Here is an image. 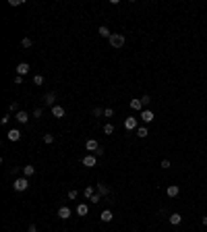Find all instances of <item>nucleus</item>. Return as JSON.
I'll return each instance as SVG.
<instances>
[{
  "instance_id": "obj_1",
  "label": "nucleus",
  "mask_w": 207,
  "mask_h": 232,
  "mask_svg": "<svg viewBox=\"0 0 207 232\" xmlns=\"http://www.w3.org/2000/svg\"><path fill=\"white\" fill-rule=\"evenodd\" d=\"M85 149L89 151V153H95V156H102V153H104L102 145L97 143L95 139H87V143H85Z\"/></svg>"
},
{
  "instance_id": "obj_2",
  "label": "nucleus",
  "mask_w": 207,
  "mask_h": 232,
  "mask_svg": "<svg viewBox=\"0 0 207 232\" xmlns=\"http://www.w3.org/2000/svg\"><path fill=\"white\" fill-rule=\"evenodd\" d=\"M13 189H15V191H19V193L27 191V189H29V178H27V176L15 178V180H13Z\"/></svg>"
},
{
  "instance_id": "obj_3",
  "label": "nucleus",
  "mask_w": 207,
  "mask_h": 232,
  "mask_svg": "<svg viewBox=\"0 0 207 232\" xmlns=\"http://www.w3.org/2000/svg\"><path fill=\"white\" fill-rule=\"evenodd\" d=\"M108 41H110V46H112V48H122L126 40H124V35H122V33H112V37H110Z\"/></svg>"
},
{
  "instance_id": "obj_4",
  "label": "nucleus",
  "mask_w": 207,
  "mask_h": 232,
  "mask_svg": "<svg viewBox=\"0 0 207 232\" xmlns=\"http://www.w3.org/2000/svg\"><path fill=\"white\" fill-rule=\"evenodd\" d=\"M81 164L85 166V168H93V166H97V160H95V153H89V156H85L81 160Z\"/></svg>"
},
{
  "instance_id": "obj_5",
  "label": "nucleus",
  "mask_w": 207,
  "mask_h": 232,
  "mask_svg": "<svg viewBox=\"0 0 207 232\" xmlns=\"http://www.w3.org/2000/svg\"><path fill=\"white\" fill-rule=\"evenodd\" d=\"M124 129L126 131H137V118H135V116H129V118L124 120Z\"/></svg>"
},
{
  "instance_id": "obj_6",
  "label": "nucleus",
  "mask_w": 207,
  "mask_h": 232,
  "mask_svg": "<svg viewBox=\"0 0 207 232\" xmlns=\"http://www.w3.org/2000/svg\"><path fill=\"white\" fill-rule=\"evenodd\" d=\"M139 116H141V120H143L145 124H147V122H151L153 118H155V114H153L151 110H147V108H145V110H143V112H141Z\"/></svg>"
},
{
  "instance_id": "obj_7",
  "label": "nucleus",
  "mask_w": 207,
  "mask_h": 232,
  "mask_svg": "<svg viewBox=\"0 0 207 232\" xmlns=\"http://www.w3.org/2000/svg\"><path fill=\"white\" fill-rule=\"evenodd\" d=\"M41 100H44V104H46V106H56V93L54 91H48V93H46V96L41 97Z\"/></svg>"
},
{
  "instance_id": "obj_8",
  "label": "nucleus",
  "mask_w": 207,
  "mask_h": 232,
  "mask_svg": "<svg viewBox=\"0 0 207 232\" xmlns=\"http://www.w3.org/2000/svg\"><path fill=\"white\" fill-rule=\"evenodd\" d=\"M52 116H54V118H64L66 112H64L62 106H52Z\"/></svg>"
},
{
  "instance_id": "obj_9",
  "label": "nucleus",
  "mask_w": 207,
  "mask_h": 232,
  "mask_svg": "<svg viewBox=\"0 0 207 232\" xmlns=\"http://www.w3.org/2000/svg\"><path fill=\"white\" fill-rule=\"evenodd\" d=\"M6 139H8V141H19V139H21V131L11 129V131L6 133Z\"/></svg>"
},
{
  "instance_id": "obj_10",
  "label": "nucleus",
  "mask_w": 207,
  "mask_h": 232,
  "mask_svg": "<svg viewBox=\"0 0 207 232\" xmlns=\"http://www.w3.org/2000/svg\"><path fill=\"white\" fill-rule=\"evenodd\" d=\"M15 118H17V120H19V122H29V114L27 112H25V110H19V112H17V114H15Z\"/></svg>"
},
{
  "instance_id": "obj_11",
  "label": "nucleus",
  "mask_w": 207,
  "mask_h": 232,
  "mask_svg": "<svg viewBox=\"0 0 207 232\" xmlns=\"http://www.w3.org/2000/svg\"><path fill=\"white\" fill-rule=\"evenodd\" d=\"M58 218L60 220H69L70 218V209L66 207V205H62L60 209H58Z\"/></svg>"
},
{
  "instance_id": "obj_12",
  "label": "nucleus",
  "mask_w": 207,
  "mask_h": 232,
  "mask_svg": "<svg viewBox=\"0 0 207 232\" xmlns=\"http://www.w3.org/2000/svg\"><path fill=\"white\" fill-rule=\"evenodd\" d=\"M27 73H29V64H27V62H21V64H17V75L23 77V75H27Z\"/></svg>"
},
{
  "instance_id": "obj_13",
  "label": "nucleus",
  "mask_w": 207,
  "mask_h": 232,
  "mask_svg": "<svg viewBox=\"0 0 207 232\" xmlns=\"http://www.w3.org/2000/svg\"><path fill=\"white\" fill-rule=\"evenodd\" d=\"M168 197H178V193H180V187L178 184H170V187H168Z\"/></svg>"
},
{
  "instance_id": "obj_14",
  "label": "nucleus",
  "mask_w": 207,
  "mask_h": 232,
  "mask_svg": "<svg viewBox=\"0 0 207 232\" xmlns=\"http://www.w3.org/2000/svg\"><path fill=\"white\" fill-rule=\"evenodd\" d=\"M131 108L135 112H143V102H141V97L139 100H131Z\"/></svg>"
},
{
  "instance_id": "obj_15",
  "label": "nucleus",
  "mask_w": 207,
  "mask_h": 232,
  "mask_svg": "<svg viewBox=\"0 0 207 232\" xmlns=\"http://www.w3.org/2000/svg\"><path fill=\"white\" fill-rule=\"evenodd\" d=\"M168 220H170V224H172V226H178L180 222H182V216H180V213H170Z\"/></svg>"
},
{
  "instance_id": "obj_16",
  "label": "nucleus",
  "mask_w": 207,
  "mask_h": 232,
  "mask_svg": "<svg viewBox=\"0 0 207 232\" xmlns=\"http://www.w3.org/2000/svg\"><path fill=\"white\" fill-rule=\"evenodd\" d=\"M97 193H99V195H110V187H108V184H104V183H97Z\"/></svg>"
},
{
  "instance_id": "obj_17",
  "label": "nucleus",
  "mask_w": 207,
  "mask_h": 232,
  "mask_svg": "<svg viewBox=\"0 0 207 232\" xmlns=\"http://www.w3.org/2000/svg\"><path fill=\"white\" fill-rule=\"evenodd\" d=\"M97 33L102 35V37H106V40H110V37H112V33H110V29L106 27V25H102V27L97 29Z\"/></svg>"
},
{
  "instance_id": "obj_18",
  "label": "nucleus",
  "mask_w": 207,
  "mask_h": 232,
  "mask_svg": "<svg viewBox=\"0 0 207 232\" xmlns=\"http://www.w3.org/2000/svg\"><path fill=\"white\" fill-rule=\"evenodd\" d=\"M99 218H102V222H112V218H114V216H112L110 209H104V212L99 213Z\"/></svg>"
},
{
  "instance_id": "obj_19",
  "label": "nucleus",
  "mask_w": 207,
  "mask_h": 232,
  "mask_svg": "<svg viewBox=\"0 0 207 232\" xmlns=\"http://www.w3.org/2000/svg\"><path fill=\"white\" fill-rule=\"evenodd\" d=\"M87 212H89V207L85 203H79L77 205V216H87Z\"/></svg>"
},
{
  "instance_id": "obj_20",
  "label": "nucleus",
  "mask_w": 207,
  "mask_h": 232,
  "mask_svg": "<svg viewBox=\"0 0 207 232\" xmlns=\"http://www.w3.org/2000/svg\"><path fill=\"white\" fill-rule=\"evenodd\" d=\"M135 133H137V137H141V139H145V137L149 135L147 127H137V131H135Z\"/></svg>"
},
{
  "instance_id": "obj_21",
  "label": "nucleus",
  "mask_w": 207,
  "mask_h": 232,
  "mask_svg": "<svg viewBox=\"0 0 207 232\" xmlns=\"http://www.w3.org/2000/svg\"><path fill=\"white\" fill-rule=\"evenodd\" d=\"M23 174H25V176H33V174H35V168H33V166H31V164H27V166H25V168H23Z\"/></svg>"
},
{
  "instance_id": "obj_22",
  "label": "nucleus",
  "mask_w": 207,
  "mask_h": 232,
  "mask_svg": "<svg viewBox=\"0 0 207 232\" xmlns=\"http://www.w3.org/2000/svg\"><path fill=\"white\" fill-rule=\"evenodd\" d=\"M83 195H85L87 199H91L93 195H95V191H93V187H85V191H83Z\"/></svg>"
},
{
  "instance_id": "obj_23",
  "label": "nucleus",
  "mask_w": 207,
  "mask_h": 232,
  "mask_svg": "<svg viewBox=\"0 0 207 232\" xmlns=\"http://www.w3.org/2000/svg\"><path fill=\"white\" fill-rule=\"evenodd\" d=\"M21 44H23V48H31V46H33V40H31V37H23Z\"/></svg>"
},
{
  "instance_id": "obj_24",
  "label": "nucleus",
  "mask_w": 207,
  "mask_h": 232,
  "mask_svg": "<svg viewBox=\"0 0 207 232\" xmlns=\"http://www.w3.org/2000/svg\"><path fill=\"white\" fill-rule=\"evenodd\" d=\"M44 143H54V135H52V133H46V135H44Z\"/></svg>"
},
{
  "instance_id": "obj_25",
  "label": "nucleus",
  "mask_w": 207,
  "mask_h": 232,
  "mask_svg": "<svg viewBox=\"0 0 207 232\" xmlns=\"http://www.w3.org/2000/svg\"><path fill=\"white\" fill-rule=\"evenodd\" d=\"M8 112H15V114H17V112H19V104L11 102V104H8Z\"/></svg>"
},
{
  "instance_id": "obj_26",
  "label": "nucleus",
  "mask_w": 207,
  "mask_h": 232,
  "mask_svg": "<svg viewBox=\"0 0 207 232\" xmlns=\"http://www.w3.org/2000/svg\"><path fill=\"white\" fill-rule=\"evenodd\" d=\"M104 133H106V135H112V133H114V124H106V127H104Z\"/></svg>"
},
{
  "instance_id": "obj_27",
  "label": "nucleus",
  "mask_w": 207,
  "mask_h": 232,
  "mask_svg": "<svg viewBox=\"0 0 207 232\" xmlns=\"http://www.w3.org/2000/svg\"><path fill=\"white\" fill-rule=\"evenodd\" d=\"M41 83H44V77H41V75H35V77H33V85H37V87H40Z\"/></svg>"
},
{
  "instance_id": "obj_28",
  "label": "nucleus",
  "mask_w": 207,
  "mask_h": 232,
  "mask_svg": "<svg viewBox=\"0 0 207 232\" xmlns=\"http://www.w3.org/2000/svg\"><path fill=\"white\" fill-rule=\"evenodd\" d=\"M99 199H102V195H99V193H95V195H93L89 201H91V203H99Z\"/></svg>"
},
{
  "instance_id": "obj_29",
  "label": "nucleus",
  "mask_w": 207,
  "mask_h": 232,
  "mask_svg": "<svg viewBox=\"0 0 207 232\" xmlns=\"http://www.w3.org/2000/svg\"><path fill=\"white\" fill-rule=\"evenodd\" d=\"M41 112H44L41 108H35L33 110V118H41Z\"/></svg>"
},
{
  "instance_id": "obj_30",
  "label": "nucleus",
  "mask_w": 207,
  "mask_h": 232,
  "mask_svg": "<svg viewBox=\"0 0 207 232\" xmlns=\"http://www.w3.org/2000/svg\"><path fill=\"white\" fill-rule=\"evenodd\" d=\"M170 160H162V168H164V170H168V168H170Z\"/></svg>"
},
{
  "instance_id": "obj_31",
  "label": "nucleus",
  "mask_w": 207,
  "mask_h": 232,
  "mask_svg": "<svg viewBox=\"0 0 207 232\" xmlns=\"http://www.w3.org/2000/svg\"><path fill=\"white\" fill-rule=\"evenodd\" d=\"M8 4L11 6H19V4H23V0H8Z\"/></svg>"
},
{
  "instance_id": "obj_32",
  "label": "nucleus",
  "mask_w": 207,
  "mask_h": 232,
  "mask_svg": "<svg viewBox=\"0 0 207 232\" xmlns=\"http://www.w3.org/2000/svg\"><path fill=\"white\" fill-rule=\"evenodd\" d=\"M104 116H110V118H112V116H114V110H112V108H106V110H104Z\"/></svg>"
},
{
  "instance_id": "obj_33",
  "label": "nucleus",
  "mask_w": 207,
  "mask_h": 232,
  "mask_svg": "<svg viewBox=\"0 0 207 232\" xmlns=\"http://www.w3.org/2000/svg\"><path fill=\"white\" fill-rule=\"evenodd\" d=\"M102 114H104L102 108H93V116H95V118H97V116H102Z\"/></svg>"
},
{
  "instance_id": "obj_34",
  "label": "nucleus",
  "mask_w": 207,
  "mask_h": 232,
  "mask_svg": "<svg viewBox=\"0 0 207 232\" xmlns=\"http://www.w3.org/2000/svg\"><path fill=\"white\" fill-rule=\"evenodd\" d=\"M141 102H143V106H147V104L151 102V97H149V96H143V97H141Z\"/></svg>"
},
{
  "instance_id": "obj_35",
  "label": "nucleus",
  "mask_w": 207,
  "mask_h": 232,
  "mask_svg": "<svg viewBox=\"0 0 207 232\" xmlns=\"http://www.w3.org/2000/svg\"><path fill=\"white\" fill-rule=\"evenodd\" d=\"M21 83H23V77L17 75V77H15V85H21Z\"/></svg>"
},
{
  "instance_id": "obj_36",
  "label": "nucleus",
  "mask_w": 207,
  "mask_h": 232,
  "mask_svg": "<svg viewBox=\"0 0 207 232\" xmlns=\"http://www.w3.org/2000/svg\"><path fill=\"white\" fill-rule=\"evenodd\" d=\"M27 232H37V226H35V224H29V228H27Z\"/></svg>"
},
{
  "instance_id": "obj_37",
  "label": "nucleus",
  "mask_w": 207,
  "mask_h": 232,
  "mask_svg": "<svg viewBox=\"0 0 207 232\" xmlns=\"http://www.w3.org/2000/svg\"><path fill=\"white\" fill-rule=\"evenodd\" d=\"M77 195H79L77 191H69V199H77Z\"/></svg>"
},
{
  "instance_id": "obj_38",
  "label": "nucleus",
  "mask_w": 207,
  "mask_h": 232,
  "mask_svg": "<svg viewBox=\"0 0 207 232\" xmlns=\"http://www.w3.org/2000/svg\"><path fill=\"white\" fill-rule=\"evenodd\" d=\"M8 120H11V116H8V114H4V116H2V124H6Z\"/></svg>"
},
{
  "instance_id": "obj_39",
  "label": "nucleus",
  "mask_w": 207,
  "mask_h": 232,
  "mask_svg": "<svg viewBox=\"0 0 207 232\" xmlns=\"http://www.w3.org/2000/svg\"><path fill=\"white\" fill-rule=\"evenodd\" d=\"M201 222H203V226H207V216H203V218H201Z\"/></svg>"
},
{
  "instance_id": "obj_40",
  "label": "nucleus",
  "mask_w": 207,
  "mask_h": 232,
  "mask_svg": "<svg viewBox=\"0 0 207 232\" xmlns=\"http://www.w3.org/2000/svg\"><path fill=\"white\" fill-rule=\"evenodd\" d=\"M85 232H87V230H85Z\"/></svg>"
}]
</instances>
